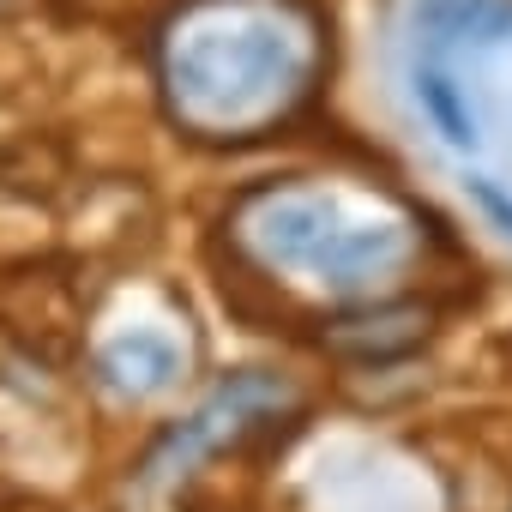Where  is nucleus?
<instances>
[{"label": "nucleus", "mask_w": 512, "mask_h": 512, "mask_svg": "<svg viewBox=\"0 0 512 512\" xmlns=\"http://www.w3.org/2000/svg\"><path fill=\"white\" fill-rule=\"evenodd\" d=\"M410 97H416L422 121L440 133V145H452V151H476L482 145V121H476V103H470L452 55L416 49V61H410Z\"/></svg>", "instance_id": "423d86ee"}, {"label": "nucleus", "mask_w": 512, "mask_h": 512, "mask_svg": "<svg viewBox=\"0 0 512 512\" xmlns=\"http://www.w3.org/2000/svg\"><path fill=\"white\" fill-rule=\"evenodd\" d=\"M410 37L434 55L500 49L512 43V0H410Z\"/></svg>", "instance_id": "20e7f679"}, {"label": "nucleus", "mask_w": 512, "mask_h": 512, "mask_svg": "<svg viewBox=\"0 0 512 512\" xmlns=\"http://www.w3.org/2000/svg\"><path fill=\"white\" fill-rule=\"evenodd\" d=\"M428 326H434L428 308H410V302H368V308L332 320V326H326V344H332L338 356H350V362H398V356H410V350L428 344Z\"/></svg>", "instance_id": "39448f33"}, {"label": "nucleus", "mask_w": 512, "mask_h": 512, "mask_svg": "<svg viewBox=\"0 0 512 512\" xmlns=\"http://www.w3.org/2000/svg\"><path fill=\"white\" fill-rule=\"evenodd\" d=\"M302 410V386L290 374H272V368H241L229 380H217L139 464V494H169L181 488L205 458L229 452V446H247L253 434H266L278 422H290Z\"/></svg>", "instance_id": "7ed1b4c3"}, {"label": "nucleus", "mask_w": 512, "mask_h": 512, "mask_svg": "<svg viewBox=\"0 0 512 512\" xmlns=\"http://www.w3.org/2000/svg\"><path fill=\"white\" fill-rule=\"evenodd\" d=\"M464 187H470V199H476V205H482V211H488V217H494L506 235H512V193H506L494 175H470Z\"/></svg>", "instance_id": "6e6552de"}, {"label": "nucleus", "mask_w": 512, "mask_h": 512, "mask_svg": "<svg viewBox=\"0 0 512 512\" xmlns=\"http://www.w3.org/2000/svg\"><path fill=\"white\" fill-rule=\"evenodd\" d=\"M97 380L121 398H157L181 380V350L163 332H121L97 350Z\"/></svg>", "instance_id": "0eeeda50"}, {"label": "nucleus", "mask_w": 512, "mask_h": 512, "mask_svg": "<svg viewBox=\"0 0 512 512\" xmlns=\"http://www.w3.org/2000/svg\"><path fill=\"white\" fill-rule=\"evenodd\" d=\"M229 247L272 284L368 308L398 302L410 290V278L428 260V229L404 199L380 187L278 181L235 199Z\"/></svg>", "instance_id": "f03ea898"}, {"label": "nucleus", "mask_w": 512, "mask_h": 512, "mask_svg": "<svg viewBox=\"0 0 512 512\" xmlns=\"http://www.w3.org/2000/svg\"><path fill=\"white\" fill-rule=\"evenodd\" d=\"M163 115L199 145H253L296 127L326 73L320 0H175L151 43Z\"/></svg>", "instance_id": "f257e3e1"}]
</instances>
